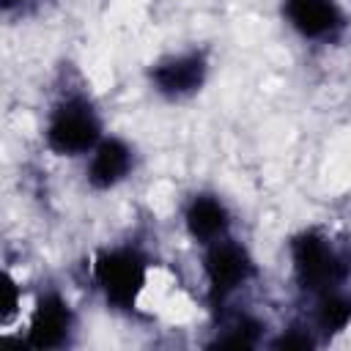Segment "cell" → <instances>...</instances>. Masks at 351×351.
I'll return each instance as SVG.
<instances>
[{
    "label": "cell",
    "instance_id": "cell-8",
    "mask_svg": "<svg viewBox=\"0 0 351 351\" xmlns=\"http://www.w3.org/2000/svg\"><path fill=\"white\" fill-rule=\"evenodd\" d=\"M134 167V151L121 137H101V143L90 151L85 178L93 189L118 186Z\"/></svg>",
    "mask_w": 351,
    "mask_h": 351
},
{
    "label": "cell",
    "instance_id": "cell-7",
    "mask_svg": "<svg viewBox=\"0 0 351 351\" xmlns=\"http://www.w3.org/2000/svg\"><path fill=\"white\" fill-rule=\"evenodd\" d=\"M282 11L288 25L310 41H329L346 25L343 11L335 0H285Z\"/></svg>",
    "mask_w": 351,
    "mask_h": 351
},
{
    "label": "cell",
    "instance_id": "cell-6",
    "mask_svg": "<svg viewBox=\"0 0 351 351\" xmlns=\"http://www.w3.org/2000/svg\"><path fill=\"white\" fill-rule=\"evenodd\" d=\"M71 332H74L71 304L58 291L41 293L33 313H30L27 346L30 348H60L69 343Z\"/></svg>",
    "mask_w": 351,
    "mask_h": 351
},
{
    "label": "cell",
    "instance_id": "cell-4",
    "mask_svg": "<svg viewBox=\"0 0 351 351\" xmlns=\"http://www.w3.org/2000/svg\"><path fill=\"white\" fill-rule=\"evenodd\" d=\"M203 274H206L211 304H222L228 296H233L241 285H247L252 280L255 263H252L250 252L239 241L225 236V239H219V241L206 247Z\"/></svg>",
    "mask_w": 351,
    "mask_h": 351
},
{
    "label": "cell",
    "instance_id": "cell-13",
    "mask_svg": "<svg viewBox=\"0 0 351 351\" xmlns=\"http://www.w3.org/2000/svg\"><path fill=\"white\" fill-rule=\"evenodd\" d=\"M315 329H288L280 340H274L277 348H313L315 346V337H313Z\"/></svg>",
    "mask_w": 351,
    "mask_h": 351
},
{
    "label": "cell",
    "instance_id": "cell-3",
    "mask_svg": "<svg viewBox=\"0 0 351 351\" xmlns=\"http://www.w3.org/2000/svg\"><path fill=\"white\" fill-rule=\"evenodd\" d=\"M93 280L112 310H132L148 280V263L134 247L101 250L93 261Z\"/></svg>",
    "mask_w": 351,
    "mask_h": 351
},
{
    "label": "cell",
    "instance_id": "cell-5",
    "mask_svg": "<svg viewBox=\"0 0 351 351\" xmlns=\"http://www.w3.org/2000/svg\"><path fill=\"white\" fill-rule=\"evenodd\" d=\"M148 77H151L154 90L162 99L178 101L203 88V82L208 77V60L200 49L178 52V55H170V58H162L159 63H154Z\"/></svg>",
    "mask_w": 351,
    "mask_h": 351
},
{
    "label": "cell",
    "instance_id": "cell-12",
    "mask_svg": "<svg viewBox=\"0 0 351 351\" xmlns=\"http://www.w3.org/2000/svg\"><path fill=\"white\" fill-rule=\"evenodd\" d=\"M19 307H22V291H19L16 280L5 271L3 280H0V321L11 324L19 313Z\"/></svg>",
    "mask_w": 351,
    "mask_h": 351
},
{
    "label": "cell",
    "instance_id": "cell-1",
    "mask_svg": "<svg viewBox=\"0 0 351 351\" xmlns=\"http://www.w3.org/2000/svg\"><path fill=\"white\" fill-rule=\"evenodd\" d=\"M291 266L299 288L313 296L343 288L348 277V263L318 230H302L291 239Z\"/></svg>",
    "mask_w": 351,
    "mask_h": 351
},
{
    "label": "cell",
    "instance_id": "cell-14",
    "mask_svg": "<svg viewBox=\"0 0 351 351\" xmlns=\"http://www.w3.org/2000/svg\"><path fill=\"white\" fill-rule=\"evenodd\" d=\"M36 3H38V0H0V8H3L5 16H11V14H25V11H30Z\"/></svg>",
    "mask_w": 351,
    "mask_h": 351
},
{
    "label": "cell",
    "instance_id": "cell-11",
    "mask_svg": "<svg viewBox=\"0 0 351 351\" xmlns=\"http://www.w3.org/2000/svg\"><path fill=\"white\" fill-rule=\"evenodd\" d=\"M258 335H261V324L250 315H236L230 318L222 332H217V340L214 346H225V348H250L258 343Z\"/></svg>",
    "mask_w": 351,
    "mask_h": 351
},
{
    "label": "cell",
    "instance_id": "cell-9",
    "mask_svg": "<svg viewBox=\"0 0 351 351\" xmlns=\"http://www.w3.org/2000/svg\"><path fill=\"white\" fill-rule=\"evenodd\" d=\"M184 225H186V233L208 247L219 239L228 236L230 230V211L228 206L217 197V195H208V192H197L189 197L186 208H184Z\"/></svg>",
    "mask_w": 351,
    "mask_h": 351
},
{
    "label": "cell",
    "instance_id": "cell-2",
    "mask_svg": "<svg viewBox=\"0 0 351 351\" xmlns=\"http://www.w3.org/2000/svg\"><path fill=\"white\" fill-rule=\"evenodd\" d=\"M44 137L58 156H82L101 143V118L85 96H66L52 107Z\"/></svg>",
    "mask_w": 351,
    "mask_h": 351
},
{
    "label": "cell",
    "instance_id": "cell-10",
    "mask_svg": "<svg viewBox=\"0 0 351 351\" xmlns=\"http://www.w3.org/2000/svg\"><path fill=\"white\" fill-rule=\"evenodd\" d=\"M313 324H315V332H321V335L343 332L351 324V299L343 293V288L315 296Z\"/></svg>",
    "mask_w": 351,
    "mask_h": 351
}]
</instances>
